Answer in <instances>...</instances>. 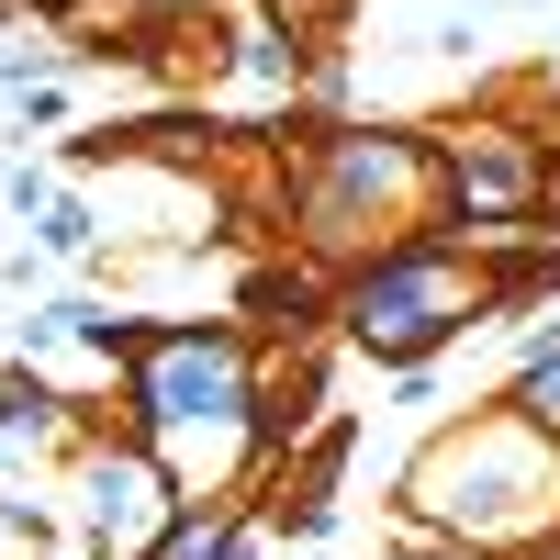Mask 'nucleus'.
I'll use <instances>...</instances> for the list:
<instances>
[{
  "label": "nucleus",
  "mask_w": 560,
  "mask_h": 560,
  "mask_svg": "<svg viewBox=\"0 0 560 560\" xmlns=\"http://www.w3.org/2000/svg\"><path fill=\"white\" fill-rule=\"evenodd\" d=\"M504 292H493V269H471L459 247H438V236H404V247H382L370 269H348V292H337V314H348V337L370 348V359H393V370H415L427 348H448L471 314H493Z\"/></svg>",
  "instance_id": "obj_1"
},
{
  "label": "nucleus",
  "mask_w": 560,
  "mask_h": 560,
  "mask_svg": "<svg viewBox=\"0 0 560 560\" xmlns=\"http://www.w3.org/2000/svg\"><path fill=\"white\" fill-rule=\"evenodd\" d=\"M147 560H236V527H224L213 516V504H202V516H191V504H179V516L147 538Z\"/></svg>",
  "instance_id": "obj_4"
},
{
  "label": "nucleus",
  "mask_w": 560,
  "mask_h": 560,
  "mask_svg": "<svg viewBox=\"0 0 560 560\" xmlns=\"http://www.w3.org/2000/svg\"><path fill=\"white\" fill-rule=\"evenodd\" d=\"M549 90H560V68H549Z\"/></svg>",
  "instance_id": "obj_8"
},
{
  "label": "nucleus",
  "mask_w": 560,
  "mask_h": 560,
  "mask_svg": "<svg viewBox=\"0 0 560 560\" xmlns=\"http://www.w3.org/2000/svg\"><path fill=\"white\" fill-rule=\"evenodd\" d=\"M516 415H527L538 438H560V348H538V359H527V382H516Z\"/></svg>",
  "instance_id": "obj_5"
},
{
  "label": "nucleus",
  "mask_w": 560,
  "mask_h": 560,
  "mask_svg": "<svg viewBox=\"0 0 560 560\" xmlns=\"http://www.w3.org/2000/svg\"><path fill=\"white\" fill-rule=\"evenodd\" d=\"M90 236H102V224H90V213H79V202H57V213H45V247H57V258H79V247H90Z\"/></svg>",
  "instance_id": "obj_7"
},
{
  "label": "nucleus",
  "mask_w": 560,
  "mask_h": 560,
  "mask_svg": "<svg viewBox=\"0 0 560 560\" xmlns=\"http://www.w3.org/2000/svg\"><path fill=\"white\" fill-rule=\"evenodd\" d=\"M45 427H57V393L12 370V382H0V438H45Z\"/></svg>",
  "instance_id": "obj_6"
},
{
  "label": "nucleus",
  "mask_w": 560,
  "mask_h": 560,
  "mask_svg": "<svg viewBox=\"0 0 560 560\" xmlns=\"http://www.w3.org/2000/svg\"><path fill=\"white\" fill-rule=\"evenodd\" d=\"M236 415H247V337L236 325L135 337V427H147V448H168L179 427H236Z\"/></svg>",
  "instance_id": "obj_2"
},
{
  "label": "nucleus",
  "mask_w": 560,
  "mask_h": 560,
  "mask_svg": "<svg viewBox=\"0 0 560 560\" xmlns=\"http://www.w3.org/2000/svg\"><path fill=\"white\" fill-rule=\"evenodd\" d=\"M438 168H448V202H459V224H516V213H538V191H549V168H538V158H527L504 124L448 135V147H438Z\"/></svg>",
  "instance_id": "obj_3"
}]
</instances>
